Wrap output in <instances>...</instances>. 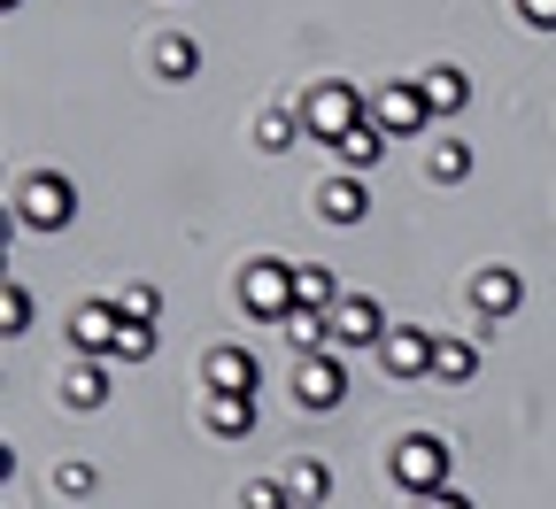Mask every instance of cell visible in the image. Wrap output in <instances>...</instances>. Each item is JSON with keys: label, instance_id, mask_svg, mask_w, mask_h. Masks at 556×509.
Masks as SVG:
<instances>
[{"label": "cell", "instance_id": "10", "mask_svg": "<svg viewBox=\"0 0 556 509\" xmlns=\"http://www.w3.org/2000/svg\"><path fill=\"white\" fill-rule=\"evenodd\" d=\"M201 386L208 394H255L263 386V355L255 347H208L201 355Z\"/></svg>", "mask_w": 556, "mask_h": 509}, {"label": "cell", "instance_id": "6", "mask_svg": "<svg viewBox=\"0 0 556 509\" xmlns=\"http://www.w3.org/2000/svg\"><path fill=\"white\" fill-rule=\"evenodd\" d=\"M371 124H379L387 139H417V131L433 124V101H426V86H417V78H402V86H379V93H371Z\"/></svg>", "mask_w": 556, "mask_h": 509}, {"label": "cell", "instance_id": "11", "mask_svg": "<svg viewBox=\"0 0 556 509\" xmlns=\"http://www.w3.org/2000/svg\"><path fill=\"white\" fill-rule=\"evenodd\" d=\"M116 332H124L116 302H86L78 317H70V347H78L86 362H116Z\"/></svg>", "mask_w": 556, "mask_h": 509}, {"label": "cell", "instance_id": "1", "mask_svg": "<svg viewBox=\"0 0 556 509\" xmlns=\"http://www.w3.org/2000/svg\"><path fill=\"white\" fill-rule=\"evenodd\" d=\"M294 109H302V131L317 139V148H340V139L371 116V93H364V86H340V78H325V86H309Z\"/></svg>", "mask_w": 556, "mask_h": 509}, {"label": "cell", "instance_id": "30", "mask_svg": "<svg viewBox=\"0 0 556 509\" xmlns=\"http://www.w3.org/2000/svg\"><path fill=\"white\" fill-rule=\"evenodd\" d=\"M417 509H471V501H464V494L448 486V494H426V501H417Z\"/></svg>", "mask_w": 556, "mask_h": 509}, {"label": "cell", "instance_id": "19", "mask_svg": "<svg viewBox=\"0 0 556 509\" xmlns=\"http://www.w3.org/2000/svg\"><path fill=\"white\" fill-rule=\"evenodd\" d=\"M294 139H302V109H263V116H255V148H263V155H287Z\"/></svg>", "mask_w": 556, "mask_h": 509}, {"label": "cell", "instance_id": "25", "mask_svg": "<svg viewBox=\"0 0 556 509\" xmlns=\"http://www.w3.org/2000/svg\"><path fill=\"white\" fill-rule=\"evenodd\" d=\"M155 355V325H131L124 317V332H116V362H148Z\"/></svg>", "mask_w": 556, "mask_h": 509}, {"label": "cell", "instance_id": "28", "mask_svg": "<svg viewBox=\"0 0 556 509\" xmlns=\"http://www.w3.org/2000/svg\"><path fill=\"white\" fill-rule=\"evenodd\" d=\"M93 479H101L93 463H62V471H54V486H62V494H93Z\"/></svg>", "mask_w": 556, "mask_h": 509}, {"label": "cell", "instance_id": "26", "mask_svg": "<svg viewBox=\"0 0 556 509\" xmlns=\"http://www.w3.org/2000/svg\"><path fill=\"white\" fill-rule=\"evenodd\" d=\"M116 309H124L131 325H155V309H163V294H155V285H124V294H116Z\"/></svg>", "mask_w": 556, "mask_h": 509}, {"label": "cell", "instance_id": "2", "mask_svg": "<svg viewBox=\"0 0 556 509\" xmlns=\"http://www.w3.org/2000/svg\"><path fill=\"white\" fill-rule=\"evenodd\" d=\"M78 225V186L62 170H31L16 186V232H70Z\"/></svg>", "mask_w": 556, "mask_h": 509}, {"label": "cell", "instance_id": "14", "mask_svg": "<svg viewBox=\"0 0 556 509\" xmlns=\"http://www.w3.org/2000/svg\"><path fill=\"white\" fill-rule=\"evenodd\" d=\"M379 155H387V131H379L371 116H364L356 131H348L340 148H332V163H340V170H356V178H371V170H379Z\"/></svg>", "mask_w": 556, "mask_h": 509}, {"label": "cell", "instance_id": "22", "mask_svg": "<svg viewBox=\"0 0 556 509\" xmlns=\"http://www.w3.org/2000/svg\"><path fill=\"white\" fill-rule=\"evenodd\" d=\"M426 170H433L441 186H464V178H471V139H433Z\"/></svg>", "mask_w": 556, "mask_h": 509}, {"label": "cell", "instance_id": "23", "mask_svg": "<svg viewBox=\"0 0 556 509\" xmlns=\"http://www.w3.org/2000/svg\"><path fill=\"white\" fill-rule=\"evenodd\" d=\"M471 371H479V347H471V340H441V355H433V379H441V386H464Z\"/></svg>", "mask_w": 556, "mask_h": 509}, {"label": "cell", "instance_id": "27", "mask_svg": "<svg viewBox=\"0 0 556 509\" xmlns=\"http://www.w3.org/2000/svg\"><path fill=\"white\" fill-rule=\"evenodd\" d=\"M240 509H294V494H287V479H255L240 494Z\"/></svg>", "mask_w": 556, "mask_h": 509}, {"label": "cell", "instance_id": "24", "mask_svg": "<svg viewBox=\"0 0 556 509\" xmlns=\"http://www.w3.org/2000/svg\"><path fill=\"white\" fill-rule=\"evenodd\" d=\"M31 332V294H24V278L0 285V340H24Z\"/></svg>", "mask_w": 556, "mask_h": 509}, {"label": "cell", "instance_id": "20", "mask_svg": "<svg viewBox=\"0 0 556 509\" xmlns=\"http://www.w3.org/2000/svg\"><path fill=\"white\" fill-rule=\"evenodd\" d=\"M278 332H287V347H294V355H317V347H332V317H325V309H294V317L278 325Z\"/></svg>", "mask_w": 556, "mask_h": 509}, {"label": "cell", "instance_id": "9", "mask_svg": "<svg viewBox=\"0 0 556 509\" xmlns=\"http://www.w3.org/2000/svg\"><path fill=\"white\" fill-rule=\"evenodd\" d=\"M433 355H441V332H426V325H394V332L379 340V371H387V379H426Z\"/></svg>", "mask_w": 556, "mask_h": 509}, {"label": "cell", "instance_id": "4", "mask_svg": "<svg viewBox=\"0 0 556 509\" xmlns=\"http://www.w3.org/2000/svg\"><path fill=\"white\" fill-rule=\"evenodd\" d=\"M387 471H394V486H402L409 501H426V494H448L456 456H448V441H433V432H409V441L387 456Z\"/></svg>", "mask_w": 556, "mask_h": 509}, {"label": "cell", "instance_id": "5", "mask_svg": "<svg viewBox=\"0 0 556 509\" xmlns=\"http://www.w3.org/2000/svg\"><path fill=\"white\" fill-rule=\"evenodd\" d=\"M340 402H348V362H340L332 347L302 355V362H294V409L325 417V409H340Z\"/></svg>", "mask_w": 556, "mask_h": 509}, {"label": "cell", "instance_id": "21", "mask_svg": "<svg viewBox=\"0 0 556 509\" xmlns=\"http://www.w3.org/2000/svg\"><path fill=\"white\" fill-rule=\"evenodd\" d=\"M155 69H163L170 86H186L193 69H201V47H193L186 31H170V39H155Z\"/></svg>", "mask_w": 556, "mask_h": 509}, {"label": "cell", "instance_id": "13", "mask_svg": "<svg viewBox=\"0 0 556 509\" xmlns=\"http://www.w3.org/2000/svg\"><path fill=\"white\" fill-rule=\"evenodd\" d=\"M201 424L217 432V441H248V432H255V394H208Z\"/></svg>", "mask_w": 556, "mask_h": 509}, {"label": "cell", "instance_id": "8", "mask_svg": "<svg viewBox=\"0 0 556 509\" xmlns=\"http://www.w3.org/2000/svg\"><path fill=\"white\" fill-rule=\"evenodd\" d=\"M394 332V317L371 302V294H348L340 309H332V355H364V347H379Z\"/></svg>", "mask_w": 556, "mask_h": 509}, {"label": "cell", "instance_id": "15", "mask_svg": "<svg viewBox=\"0 0 556 509\" xmlns=\"http://www.w3.org/2000/svg\"><path fill=\"white\" fill-rule=\"evenodd\" d=\"M340 302H348V294H340V278H332L325 263H294V309H325V317H332Z\"/></svg>", "mask_w": 556, "mask_h": 509}, {"label": "cell", "instance_id": "17", "mask_svg": "<svg viewBox=\"0 0 556 509\" xmlns=\"http://www.w3.org/2000/svg\"><path fill=\"white\" fill-rule=\"evenodd\" d=\"M417 86H426V101H433V116H456V109L471 101V78H464V69H456V62H433V69H426V78H417Z\"/></svg>", "mask_w": 556, "mask_h": 509}, {"label": "cell", "instance_id": "3", "mask_svg": "<svg viewBox=\"0 0 556 509\" xmlns=\"http://www.w3.org/2000/svg\"><path fill=\"white\" fill-rule=\"evenodd\" d=\"M240 309H248L255 325H287V317H294V263H287V255L240 263Z\"/></svg>", "mask_w": 556, "mask_h": 509}, {"label": "cell", "instance_id": "7", "mask_svg": "<svg viewBox=\"0 0 556 509\" xmlns=\"http://www.w3.org/2000/svg\"><path fill=\"white\" fill-rule=\"evenodd\" d=\"M464 294H471V309H479L486 325H510V317L526 309V278H518L510 263H479Z\"/></svg>", "mask_w": 556, "mask_h": 509}, {"label": "cell", "instance_id": "16", "mask_svg": "<svg viewBox=\"0 0 556 509\" xmlns=\"http://www.w3.org/2000/svg\"><path fill=\"white\" fill-rule=\"evenodd\" d=\"M287 494H294V509H325V501H332V471H325L317 456H294V463H287Z\"/></svg>", "mask_w": 556, "mask_h": 509}, {"label": "cell", "instance_id": "18", "mask_svg": "<svg viewBox=\"0 0 556 509\" xmlns=\"http://www.w3.org/2000/svg\"><path fill=\"white\" fill-rule=\"evenodd\" d=\"M62 402L78 409V417H86V409H101V402H109V362H70V379H62Z\"/></svg>", "mask_w": 556, "mask_h": 509}, {"label": "cell", "instance_id": "29", "mask_svg": "<svg viewBox=\"0 0 556 509\" xmlns=\"http://www.w3.org/2000/svg\"><path fill=\"white\" fill-rule=\"evenodd\" d=\"M518 24H533V31H556V0H518Z\"/></svg>", "mask_w": 556, "mask_h": 509}, {"label": "cell", "instance_id": "12", "mask_svg": "<svg viewBox=\"0 0 556 509\" xmlns=\"http://www.w3.org/2000/svg\"><path fill=\"white\" fill-rule=\"evenodd\" d=\"M317 216H325V225H364V216H371V186L356 178V170H340V178H325L317 186Z\"/></svg>", "mask_w": 556, "mask_h": 509}]
</instances>
